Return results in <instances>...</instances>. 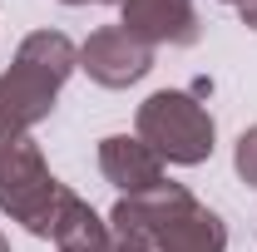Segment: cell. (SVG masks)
<instances>
[{
  "label": "cell",
  "instance_id": "1",
  "mask_svg": "<svg viewBox=\"0 0 257 252\" xmlns=\"http://www.w3.org/2000/svg\"><path fill=\"white\" fill-rule=\"evenodd\" d=\"M109 227L144 237L154 252H227V222L208 203H198L183 183H168V178L149 193L119 198Z\"/></svg>",
  "mask_w": 257,
  "mask_h": 252
},
{
  "label": "cell",
  "instance_id": "2",
  "mask_svg": "<svg viewBox=\"0 0 257 252\" xmlns=\"http://www.w3.org/2000/svg\"><path fill=\"white\" fill-rule=\"evenodd\" d=\"M79 69V50L60 30H35L20 40L15 64L0 74V144L30 139L40 119L55 114L64 79Z\"/></svg>",
  "mask_w": 257,
  "mask_h": 252
},
{
  "label": "cell",
  "instance_id": "3",
  "mask_svg": "<svg viewBox=\"0 0 257 252\" xmlns=\"http://www.w3.org/2000/svg\"><path fill=\"white\" fill-rule=\"evenodd\" d=\"M134 134L163 158V163H178V168H198L213 158L218 144V124L208 114V104L188 89H159L139 104V119Z\"/></svg>",
  "mask_w": 257,
  "mask_h": 252
},
{
  "label": "cell",
  "instance_id": "4",
  "mask_svg": "<svg viewBox=\"0 0 257 252\" xmlns=\"http://www.w3.org/2000/svg\"><path fill=\"white\" fill-rule=\"evenodd\" d=\"M60 198H64V183L50 173L35 139L0 144V213L5 218H15L35 237H50Z\"/></svg>",
  "mask_w": 257,
  "mask_h": 252
},
{
  "label": "cell",
  "instance_id": "5",
  "mask_svg": "<svg viewBox=\"0 0 257 252\" xmlns=\"http://www.w3.org/2000/svg\"><path fill=\"white\" fill-rule=\"evenodd\" d=\"M79 69L104 89H128L154 69V50L144 40H134L124 25H104L79 45Z\"/></svg>",
  "mask_w": 257,
  "mask_h": 252
},
{
  "label": "cell",
  "instance_id": "6",
  "mask_svg": "<svg viewBox=\"0 0 257 252\" xmlns=\"http://www.w3.org/2000/svg\"><path fill=\"white\" fill-rule=\"evenodd\" d=\"M119 25L134 40L154 45H198L193 0H119Z\"/></svg>",
  "mask_w": 257,
  "mask_h": 252
},
{
  "label": "cell",
  "instance_id": "7",
  "mask_svg": "<svg viewBox=\"0 0 257 252\" xmlns=\"http://www.w3.org/2000/svg\"><path fill=\"white\" fill-rule=\"evenodd\" d=\"M99 173L124 198H134V193H149L163 183V158L139 134H109V139H99Z\"/></svg>",
  "mask_w": 257,
  "mask_h": 252
},
{
  "label": "cell",
  "instance_id": "8",
  "mask_svg": "<svg viewBox=\"0 0 257 252\" xmlns=\"http://www.w3.org/2000/svg\"><path fill=\"white\" fill-rule=\"evenodd\" d=\"M50 242L60 252H109L114 242V232H109V222H99V213L79 198V193L64 188L60 208H55V227H50Z\"/></svg>",
  "mask_w": 257,
  "mask_h": 252
},
{
  "label": "cell",
  "instance_id": "9",
  "mask_svg": "<svg viewBox=\"0 0 257 252\" xmlns=\"http://www.w3.org/2000/svg\"><path fill=\"white\" fill-rule=\"evenodd\" d=\"M232 168H237V178H242L247 188H257V124L237 134V149H232Z\"/></svg>",
  "mask_w": 257,
  "mask_h": 252
},
{
  "label": "cell",
  "instance_id": "10",
  "mask_svg": "<svg viewBox=\"0 0 257 252\" xmlns=\"http://www.w3.org/2000/svg\"><path fill=\"white\" fill-rule=\"evenodd\" d=\"M109 252H154L144 237H134V232H114V242H109Z\"/></svg>",
  "mask_w": 257,
  "mask_h": 252
},
{
  "label": "cell",
  "instance_id": "11",
  "mask_svg": "<svg viewBox=\"0 0 257 252\" xmlns=\"http://www.w3.org/2000/svg\"><path fill=\"white\" fill-rule=\"evenodd\" d=\"M237 15H242L247 30H257V0H237Z\"/></svg>",
  "mask_w": 257,
  "mask_h": 252
},
{
  "label": "cell",
  "instance_id": "12",
  "mask_svg": "<svg viewBox=\"0 0 257 252\" xmlns=\"http://www.w3.org/2000/svg\"><path fill=\"white\" fill-rule=\"evenodd\" d=\"M0 252H10V237H5V232H0Z\"/></svg>",
  "mask_w": 257,
  "mask_h": 252
},
{
  "label": "cell",
  "instance_id": "13",
  "mask_svg": "<svg viewBox=\"0 0 257 252\" xmlns=\"http://www.w3.org/2000/svg\"><path fill=\"white\" fill-rule=\"evenodd\" d=\"M60 5H89V0H60Z\"/></svg>",
  "mask_w": 257,
  "mask_h": 252
}]
</instances>
